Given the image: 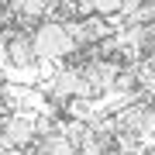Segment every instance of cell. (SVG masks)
<instances>
[{
	"label": "cell",
	"instance_id": "obj_1",
	"mask_svg": "<svg viewBox=\"0 0 155 155\" xmlns=\"http://www.w3.org/2000/svg\"><path fill=\"white\" fill-rule=\"evenodd\" d=\"M31 35V45H35V55H38L45 66H62L76 55V41H72V31H69V21L66 17H45L38 21L35 28L28 31Z\"/></svg>",
	"mask_w": 155,
	"mask_h": 155
},
{
	"label": "cell",
	"instance_id": "obj_2",
	"mask_svg": "<svg viewBox=\"0 0 155 155\" xmlns=\"http://www.w3.org/2000/svg\"><path fill=\"white\" fill-rule=\"evenodd\" d=\"M69 21V31H72V41H76L79 52H100L107 41L114 38V21H107V17L100 14H76V17H66Z\"/></svg>",
	"mask_w": 155,
	"mask_h": 155
},
{
	"label": "cell",
	"instance_id": "obj_3",
	"mask_svg": "<svg viewBox=\"0 0 155 155\" xmlns=\"http://www.w3.org/2000/svg\"><path fill=\"white\" fill-rule=\"evenodd\" d=\"M59 11H62L59 0H7V17L17 21V28H28V24L35 28L38 21H45Z\"/></svg>",
	"mask_w": 155,
	"mask_h": 155
}]
</instances>
